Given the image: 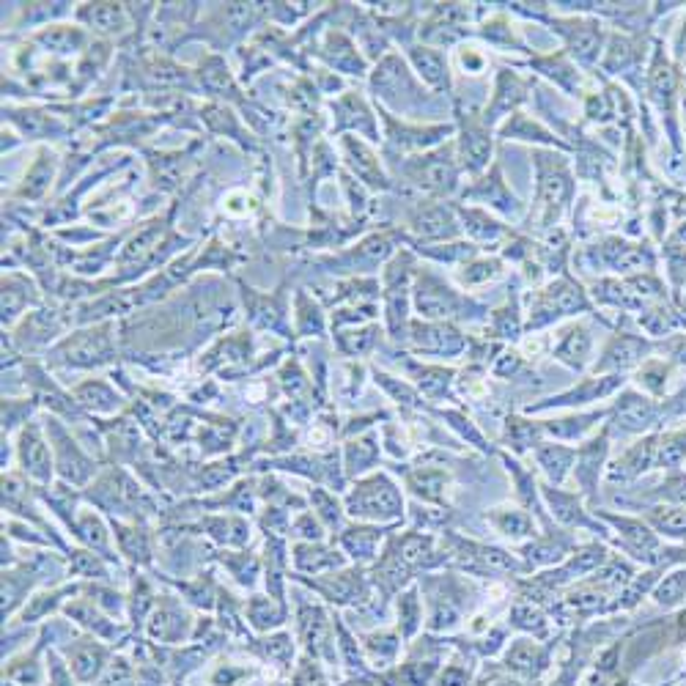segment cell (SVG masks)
Wrapping results in <instances>:
<instances>
[{"mask_svg":"<svg viewBox=\"0 0 686 686\" xmlns=\"http://www.w3.org/2000/svg\"><path fill=\"white\" fill-rule=\"evenodd\" d=\"M50 365H64V368H80V371H94L102 365H113L118 360L116 349V322L88 324L66 333L55 343L53 352L47 354Z\"/></svg>","mask_w":686,"mask_h":686,"instance_id":"obj_1","label":"cell"},{"mask_svg":"<svg viewBox=\"0 0 686 686\" xmlns=\"http://www.w3.org/2000/svg\"><path fill=\"white\" fill-rule=\"evenodd\" d=\"M393 256H396V234L393 231H382V234L365 236L360 245L346 247V250L335 253V256L316 258V264H322L333 275L363 278V272H371V269L385 264L387 258Z\"/></svg>","mask_w":686,"mask_h":686,"instance_id":"obj_2","label":"cell"},{"mask_svg":"<svg viewBox=\"0 0 686 686\" xmlns=\"http://www.w3.org/2000/svg\"><path fill=\"white\" fill-rule=\"evenodd\" d=\"M412 300L423 319L431 322H445L456 316H467L472 308L470 300H464L459 291H453L442 278H437L429 269L415 272V286H412Z\"/></svg>","mask_w":686,"mask_h":686,"instance_id":"obj_3","label":"cell"},{"mask_svg":"<svg viewBox=\"0 0 686 686\" xmlns=\"http://www.w3.org/2000/svg\"><path fill=\"white\" fill-rule=\"evenodd\" d=\"M72 324H75L72 313L61 311V308H36L6 335L11 338V346H17L20 352H36V349H44L58 341Z\"/></svg>","mask_w":686,"mask_h":686,"instance_id":"obj_4","label":"cell"},{"mask_svg":"<svg viewBox=\"0 0 686 686\" xmlns=\"http://www.w3.org/2000/svg\"><path fill=\"white\" fill-rule=\"evenodd\" d=\"M239 289H242L247 322L253 324V330L283 335V338L294 335V327L289 324V302H286V289L283 286L278 291H269V294L253 289V286H245V283H239Z\"/></svg>","mask_w":686,"mask_h":686,"instance_id":"obj_5","label":"cell"},{"mask_svg":"<svg viewBox=\"0 0 686 686\" xmlns=\"http://www.w3.org/2000/svg\"><path fill=\"white\" fill-rule=\"evenodd\" d=\"M404 173L431 195H451L459 184V162L453 160V146L412 157L404 165Z\"/></svg>","mask_w":686,"mask_h":686,"instance_id":"obj_6","label":"cell"},{"mask_svg":"<svg viewBox=\"0 0 686 686\" xmlns=\"http://www.w3.org/2000/svg\"><path fill=\"white\" fill-rule=\"evenodd\" d=\"M538 165V212H541V223L552 226L558 215L566 209L571 198V176L560 157H547V154H536Z\"/></svg>","mask_w":686,"mask_h":686,"instance_id":"obj_7","label":"cell"},{"mask_svg":"<svg viewBox=\"0 0 686 686\" xmlns=\"http://www.w3.org/2000/svg\"><path fill=\"white\" fill-rule=\"evenodd\" d=\"M346 511L357 519H393L401 514V497L385 475H374L349 492Z\"/></svg>","mask_w":686,"mask_h":686,"instance_id":"obj_8","label":"cell"},{"mask_svg":"<svg viewBox=\"0 0 686 686\" xmlns=\"http://www.w3.org/2000/svg\"><path fill=\"white\" fill-rule=\"evenodd\" d=\"M0 319H3V333L14 330L17 324L28 316V311L42 308V289L39 283L25 275L20 269H3V280H0Z\"/></svg>","mask_w":686,"mask_h":686,"instance_id":"obj_9","label":"cell"},{"mask_svg":"<svg viewBox=\"0 0 686 686\" xmlns=\"http://www.w3.org/2000/svg\"><path fill=\"white\" fill-rule=\"evenodd\" d=\"M588 308L590 302L585 291L579 289L571 278H560L536 297L533 308H530V327H544L560 316H571V313L588 311Z\"/></svg>","mask_w":686,"mask_h":686,"instance_id":"obj_10","label":"cell"},{"mask_svg":"<svg viewBox=\"0 0 686 686\" xmlns=\"http://www.w3.org/2000/svg\"><path fill=\"white\" fill-rule=\"evenodd\" d=\"M3 124L17 129L22 140H61L72 135L69 121L55 116L53 108H20V105H3Z\"/></svg>","mask_w":686,"mask_h":686,"instance_id":"obj_11","label":"cell"},{"mask_svg":"<svg viewBox=\"0 0 686 686\" xmlns=\"http://www.w3.org/2000/svg\"><path fill=\"white\" fill-rule=\"evenodd\" d=\"M28 42H31L33 47H39L42 53L50 55L53 61L66 64V61L80 58V55L86 53L88 47L94 44V39H91V33H88L86 28H80V25L50 22V25L39 28V31H33L31 36H28Z\"/></svg>","mask_w":686,"mask_h":686,"instance_id":"obj_12","label":"cell"},{"mask_svg":"<svg viewBox=\"0 0 686 686\" xmlns=\"http://www.w3.org/2000/svg\"><path fill=\"white\" fill-rule=\"evenodd\" d=\"M313 53L319 55L324 61V66L335 72V75H349V77H365L368 72V61L365 55L360 53V47L354 42L352 36L341 28H327V31L319 36V44Z\"/></svg>","mask_w":686,"mask_h":686,"instance_id":"obj_13","label":"cell"},{"mask_svg":"<svg viewBox=\"0 0 686 686\" xmlns=\"http://www.w3.org/2000/svg\"><path fill=\"white\" fill-rule=\"evenodd\" d=\"M75 20L86 31L97 33L99 39H121L132 28V14L129 3H116V0H94V3H80L75 9Z\"/></svg>","mask_w":686,"mask_h":686,"instance_id":"obj_14","label":"cell"},{"mask_svg":"<svg viewBox=\"0 0 686 686\" xmlns=\"http://www.w3.org/2000/svg\"><path fill=\"white\" fill-rule=\"evenodd\" d=\"M140 88L143 91H171V94H193L198 91V83H195V72L187 69V66L176 64L165 55H149L140 61Z\"/></svg>","mask_w":686,"mask_h":686,"instance_id":"obj_15","label":"cell"},{"mask_svg":"<svg viewBox=\"0 0 686 686\" xmlns=\"http://www.w3.org/2000/svg\"><path fill=\"white\" fill-rule=\"evenodd\" d=\"M330 113H333V127L330 132H338L341 135H363L365 140H379V129H376V116L374 110L368 108V102L363 99V94L357 91H343L341 97H335L330 102Z\"/></svg>","mask_w":686,"mask_h":686,"instance_id":"obj_16","label":"cell"},{"mask_svg":"<svg viewBox=\"0 0 686 686\" xmlns=\"http://www.w3.org/2000/svg\"><path fill=\"white\" fill-rule=\"evenodd\" d=\"M195 83L198 91H204L212 102H223V105H245L247 99L236 86L234 72L228 69L226 58L217 53H209L195 69Z\"/></svg>","mask_w":686,"mask_h":686,"instance_id":"obj_17","label":"cell"},{"mask_svg":"<svg viewBox=\"0 0 686 686\" xmlns=\"http://www.w3.org/2000/svg\"><path fill=\"white\" fill-rule=\"evenodd\" d=\"M341 151L349 173L354 179H360L363 187H368V190H390V179L382 171V162H379L376 151L363 138L341 135Z\"/></svg>","mask_w":686,"mask_h":686,"instance_id":"obj_18","label":"cell"},{"mask_svg":"<svg viewBox=\"0 0 686 686\" xmlns=\"http://www.w3.org/2000/svg\"><path fill=\"white\" fill-rule=\"evenodd\" d=\"M55 173H58V154L50 146H39L36 157H33L28 171L22 176L20 187L14 190V198L17 201H28V204L42 201L44 195L53 190Z\"/></svg>","mask_w":686,"mask_h":686,"instance_id":"obj_19","label":"cell"},{"mask_svg":"<svg viewBox=\"0 0 686 686\" xmlns=\"http://www.w3.org/2000/svg\"><path fill=\"white\" fill-rule=\"evenodd\" d=\"M17 459L20 467L28 472V478L39 483H47L53 478V456H50V445L44 440L42 429L36 423H28L17 442Z\"/></svg>","mask_w":686,"mask_h":686,"instance_id":"obj_20","label":"cell"},{"mask_svg":"<svg viewBox=\"0 0 686 686\" xmlns=\"http://www.w3.org/2000/svg\"><path fill=\"white\" fill-rule=\"evenodd\" d=\"M47 431H50V440H53L55 445V453H58V461H55V467H58V472H61V478L64 481H72L75 486H80V483H86L91 475H94V461L88 459L86 453L77 448L75 442L69 440V434H66L55 420H50L47 423Z\"/></svg>","mask_w":686,"mask_h":686,"instance_id":"obj_21","label":"cell"},{"mask_svg":"<svg viewBox=\"0 0 686 686\" xmlns=\"http://www.w3.org/2000/svg\"><path fill=\"white\" fill-rule=\"evenodd\" d=\"M409 341L426 354H459L464 349V335L448 322H412Z\"/></svg>","mask_w":686,"mask_h":686,"instance_id":"obj_22","label":"cell"},{"mask_svg":"<svg viewBox=\"0 0 686 686\" xmlns=\"http://www.w3.org/2000/svg\"><path fill=\"white\" fill-rule=\"evenodd\" d=\"M409 228L415 231L420 242H440V239H453L459 234V223L448 206L426 204L418 206L409 217Z\"/></svg>","mask_w":686,"mask_h":686,"instance_id":"obj_23","label":"cell"},{"mask_svg":"<svg viewBox=\"0 0 686 686\" xmlns=\"http://www.w3.org/2000/svg\"><path fill=\"white\" fill-rule=\"evenodd\" d=\"M379 116L385 118L387 124V146L396 151L429 149V146L440 143L451 132V127H407V124H398L385 108H379Z\"/></svg>","mask_w":686,"mask_h":686,"instance_id":"obj_24","label":"cell"},{"mask_svg":"<svg viewBox=\"0 0 686 686\" xmlns=\"http://www.w3.org/2000/svg\"><path fill=\"white\" fill-rule=\"evenodd\" d=\"M461 165L470 173H481L492 157V135L483 121H467L459 138Z\"/></svg>","mask_w":686,"mask_h":686,"instance_id":"obj_25","label":"cell"},{"mask_svg":"<svg viewBox=\"0 0 686 686\" xmlns=\"http://www.w3.org/2000/svg\"><path fill=\"white\" fill-rule=\"evenodd\" d=\"M198 116H201L204 127L209 129L212 135H226V138L236 140L242 149L253 151L250 132L239 124V116L231 110V105H223V102H206L204 108L198 110Z\"/></svg>","mask_w":686,"mask_h":686,"instance_id":"obj_26","label":"cell"},{"mask_svg":"<svg viewBox=\"0 0 686 686\" xmlns=\"http://www.w3.org/2000/svg\"><path fill=\"white\" fill-rule=\"evenodd\" d=\"M110 58H113V44L105 42V39H94V44L88 47L86 53L77 58L75 77H72V86H69V97H80L102 75V69L110 64Z\"/></svg>","mask_w":686,"mask_h":686,"instance_id":"obj_27","label":"cell"},{"mask_svg":"<svg viewBox=\"0 0 686 686\" xmlns=\"http://www.w3.org/2000/svg\"><path fill=\"white\" fill-rule=\"evenodd\" d=\"M327 313L316 297L305 289L294 291V335L297 338H324L327 335Z\"/></svg>","mask_w":686,"mask_h":686,"instance_id":"obj_28","label":"cell"},{"mask_svg":"<svg viewBox=\"0 0 686 686\" xmlns=\"http://www.w3.org/2000/svg\"><path fill=\"white\" fill-rule=\"evenodd\" d=\"M253 354V338L250 333L220 335L212 349L201 357V368H217V365H245Z\"/></svg>","mask_w":686,"mask_h":686,"instance_id":"obj_29","label":"cell"},{"mask_svg":"<svg viewBox=\"0 0 686 686\" xmlns=\"http://www.w3.org/2000/svg\"><path fill=\"white\" fill-rule=\"evenodd\" d=\"M527 97V86L514 75V72H500L497 75V86H494L492 105L486 108V116H483V124L492 127L497 118H503L505 113H511L514 108H519Z\"/></svg>","mask_w":686,"mask_h":686,"instance_id":"obj_30","label":"cell"},{"mask_svg":"<svg viewBox=\"0 0 686 686\" xmlns=\"http://www.w3.org/2000/svg\"><path fill=\"white\" fill-rule=\"evenodd\" d=\"M184 160H187L184 151H160V154L154 151V154H149V171L154 190H162V193L176 190L184 179Z\"/></svg>","mask_w":686,"mask_h":686,"instance_id":"obj_31","label":"cell"},{"mask_svg":"<svg viewBox=\"0 0 686 686\" xmlns=\"http://www.w3.org/2000/svg\"><path fill=\"white\" fill-rule=\"evenodd\" d=\"M560 33L566 36L571 55L579 58L582 64H590V61H596V58H599V47H601L599 25H593V22H563V25H560Z\"/></svg>","mask_w":686,"mask_h":686,"instance_id":"obj_32","label":"cell"},{"mask_svg":"<svg viewBox=\"0 0 686 686\" xmlns=\"http://www.w3.org/2000/svg\"><path fill=\"white\" fill-rule=\"evenodd\" d=\"M72 396H75L77 407L97 412V415H110V412H116L121 407V396L102 379H86L83 385H77L72 390Z\"/></svg>","mask_w":686,"mask_h":686,"instance_id":"obj_33","label":"cell"},{"mask_svg":"<svg viewBox=\"0 0 686 686\" xmlns=\"http://www.w3.org/2000/svg\"><path fill=\"white\" fill-rule=\"evenodd\" d=\"M409 58H412L415 69H418V75L423 77L429 86L440 88V91L451 86L448 61H445V55H442L440 50H434V47H412V50H409Z\"/></svg>","mask_w":686,"mask_h":686,"instance_id":"obj_34","label":"cell"},{"mask_svg":"<svg viewBox=\"0 0 686 686\" xmlns=\"http://www.w3.org/2000/svg\"><path fill=\"white\" fill-rule=\"evenodd\" d=\"M467 195H470V198H478L483 204L497 206V209H503V212H514L516 209L514 195L505 190L503 176H500L497 168L492 171V176H486V179H481V182L475 184Z\"/></svg>","mask_w":686,"mask_h":686,"instance_id":"obj_35","label":"cell"},{"mask_svg":"<svg viewBox=\"0 0 686 686\" xmlns=\"http://www.w3.org/2000/svg\"><path fill=\"white\" fill-rule=\"evenodd\" d=\"M294 563H297V569L319 574V571L338 569L343 558L338 552H333V549H324L319 544H297L294 547Z\"/></svg>","mask_w":686,"mask_h":686,"instance_id":"obj_36","label":"cell"},{"mask_svg":"<svg viewBox=\"0 0 686 686\" xmlns=\"http://www.w3.org/2000/svg\"><path fill=\"white\" fill-rule=\"evenodd\" d=\"M588 354H590V335H588V330L582 327V324H577V327H569V330L563 333V338H560L558 349H555V357H558V360H563V363L574 365V368L585 365Z\"/></svg>","mask_w":686,"mask_h":686,"instance_id":"obj_37","label":"cell"},{"mask_svg":"<svg viewBox=\"0 0 686 686\" xmlns=\"http://www.w3.org/2000/svg\"><path fill=\"white\" fill-rule=\"evenodd\" d=\"M333 335L343 354L360 357V354H368L374 349L379 327L376 324H363V327H349V330H333Z\"/></svg>","mask_w":686,"mask_h":686,"instance_id":"obj_38","label":"cell"},{"mask_svg":"<svg viewBox=\"0 0 686 686\" xmlns=\"http://www.w3.org/2000/svg\"><path fill=\"white\" fill-rule=\"evenodd\" d=\"M206 530L212 533V538H217L220 544H228V547H242L247 538H250V527L247 522H242L239 516H220V519H206Z\"/></svg>","mask_w":686,"mask_h":686,"instance_id":"obj_39","label":"cell"},{"mask_svg":"<svg viewBox=\"0 0 686 686\" xmlns=\"http://www.w3.org/2000/svg\"><path fill=\"white\" fill-rule=\"evenodd\" d=\"M116 538L121 552L127 555L132 563H149L151 560V547L149 536L135 525H116Z\"/></svg>","mask_w":686,"mask_h":686,"instance_id":"obj_40","label":"cell"},{"mask_svg":"<svg viewBox=\"0 0 686 686\" xmlns=\"http://www.w3.org/2000/svg\"><path fill=\"white\" fill-rule=\"evenodd\" d=\"M459 215L461 223H464V231L472 239H478V242H489V239H497V236L503 234V226L494 223L492 217L481 212V209H459Z\"/></svg>","mask_w":686,"mask_h":686,"instance_id":"obj_41","label":"cell"},{"mask_svg":"<svg viewBox=\"0 0 686 686\" xmlns=\"http://www.w3.org/2000/svg\"><path fill=\"white\" fill-rule=\"evenodd\" d=\"M376 316L374 302H365V305H341L330 313V327L333 330H349V327H363Z\"/></svg>","mask_w":686,"mask_h":686,"instance_id":"obj_42","label":"cell"},{"mask_svg":"<svg viewBox=\"0 0 686 686\" xmlns=\"http://www.w3.org/2000/svg\"><path fill=\"white\" fill-rule=\"evenodd\" d=\"M640 352H643V343L637 338H629V335H621V338H615L610 343L601 368H626V365H632L640 357Z\"/></svg>","mask_w":686,"mask_h":686,"instance_id":"obj_43","label":"cell"},{"mask_svg":"<svg viewBox=\"0 0 686 686\" xmlns=\"http://www.w3.org/2000/svg\"><path fill=\"white\" fill-rule=\"evenodd\" d=\"M503 138H525V140H541V143H558V140L549 135L547 129L538 127L536 121H530L522 113H514L508 118V124L503 127Z\"/></svg>","mask_w":686,"mask_h":686,"instance_id":"obj_44","label":"cell"},{"mask_svg":"<svg viewBox=\"0 0 686 686\" xmlns=\"http://www.w3.org/2000/svg\"><path fill=\"white\" fill-rule=\"evenodd\" d=\"M503 272V264L497 258H481V261H472L467 267L459 272V280L464 286H481L486 280H494Z\"/></svg>","mask_w":686,"mask_h":686,"instance_id":"obj_45","label":"cell"},{"mask_svg":"<svg viewBox=\"0 0 686 686\" xmlns=\"http://www.w3.org/2000/svg\"><path fill=\"white\" fill-rule=\"evenodd\" d=\"M341 544L349 555H354V558H371V552H374L376 544V533L374 530H363V527H352V530H346L341 536Z\"/></svg>","mask_w":686,"mask_h":686,"instance_id":"obj_46","label":"cell"},{"mask_svg":"<svg viewBox=\"0 0 686 686\" xmlns=\"http://www.w3.org/2000/svg\"><path fill=\"white\" fill-rule=\"evenodd\" d=\"M77 536L86 541L88 547L108 549V527L94 514H83L77 519Z\"/></svg>","mask_w":686,"mask_h":686,"instance_id":"obj_47","label":"cell"},{"mask_svg":"<svg viewBox=\"0 0 686 686\" xmlns=\"http://www.w3.org/2000/svg\"><path fill=\"white\" fill-rule=\"evenodd\" d=\"M280 385H283V390L291 398H297L311 390V382H308V376H305V371H302L297 360H286L283 363V368H280Z\"/></svg>","mask_w":686,"mask_h":686,"instance_id":"obj_48","label":"cell"},{"mask_svg":"<svg viewBox=\"0 0 686 686\" xmlns=\"http://www.w3.org/2000/svg\"><path fill=\"white\" fill-rule=\"evenodd\" d=\"M311 160H313L311 182H319V179H324V176H330V173L338 171V157H335L333 146H330V143H327L324 138L316 143V149H313Z\"/></svg>","mask_w":686,"mask_h":686,"instance_id":"obj_49","label":"cell"},{"mask_svg":"<svg viewBox=\"0 0 686 686\" xmlns=\"http://www.w3.org/2000/svg\"><path fill=\"white\" fill-rule=\"evenodd\" d=\"M311 503L319 511V519H322L324 525L338 527V522H341V505H338L333 494L324 492V489H313Z\"/></svg>","mask_w":686,"mask_h":686,"instance_id":"obj_50","label":"cell"},{"mask_svg":"<svg viewBox=\"0 0 686 686\" xmlns=\"http://www.w3.org/2000/svg\"><path fill=\"white\" fill-rule=\"evenodd\" d=\"M536 66L549 77H555V72H558V83L569 91L579 86V75L574 72V66L566 64L563 58H544V61H536Z\"/></svg>","mask_w":686,"mask_h":686,"instance_id":"obj_51","label":"cell"},{"mask_svg":"<svg viewBox=\"0 0 686 686\" xmlns=\"http://www.w3.org/2000/svg\"><path fill=\"white\" fill-rule=\"evenodd\" d=\"M494 525L500 527L505 536H527L530 533V519L522 511H500V514H494Z\"/></svg>","mask_w":686,"mask_h":686,"instance_id":"obj_52","label":"cell"},{"mask_svg":"<svg viewBox=\"0 0 686 686\" xmlns=\"http://www.w3.org/2000/svg\"><path fill=\"white\" fill-rule=\"evenodd\" d=\"M374 456V442L371 440H357L346 445V470L360 472L365 470L368 459Z\"/></svg>","mask_w":686,"mask_h":686,"instance_id":"obj_53","label":"cell"},{"mask_svg":"<svg viewBox=\"0 0 686 686\" xmlns=\"http://www.w3.org/2000/svg\"><path fill=\"white\" fill-rule=\"evenodd\" d=\"M442 472H415L412 475V486H415V492L423 494V497H429V500H437L440 497V486H442Z\"/></svg>","mask_w":686,"mask_h":686,"instance_id":"obj_54","label":"cell"},{"mask_svg":"<svg viewBox=\"0 0 686 686\" xmlns=\"http://www.w3.org/2000/svg\"><path fill=\"white\" fill-rule=\"evenodd\" d=\"M250 618H253L256 626H275V623H280V612L275 610L272 601L264 599V596H256L250 601Z\"/></svg>","mask_w":686,"mask_h":686,"instance_id":"obj_55","label":"cell"},{"mask_svg":"<svg viewBox=\"0 0 686 686\" xmlns=\"http://www.w3.org/2000/svg\"><path fill=\"white\" fill-rule=\"evenodd\" d=\"M72 571L80 577H105V566L91 552H72Z\"/></svg>","mask_w":686,"mask_h":686,"instance_id":"obj_56","label":"cell"},{"mask_svg":"<svg viewBox=\"0 0 686 686\" xmlns=\"http://www.w3.org/2000/svg\"><path fill=\"white\" fill-rule=\"evenodd\" d=\"M341 184H343V190H346V198H349V206H352V215L354 217L363 215V209H365V187L363 184L354 182L352 173H346V171L341 173Z\"/></svg>","mask_w":686,"mask_h":686,"instance_id":"obj_57","label":"cell"},{"mask_svg":"<svg viewBox=\"0 0 686 686\" xmlns=\"http://www.w3.org/2000/svg\"><path fill=\"white\" fill-rule=\"evenodd\" d=\"M541 456V464L547 467V472L552 478H563V470H566V461H569V451H560V448H544L538 453Z\"/></svg>","mask_w":686,"mask_h":686,"instance_id":"obj_58","label":"cell"},{"mask_svg":"<svg viewBox=\"0 0 686 686\" xmlns=\"http://www.w3.org/2000/svg\"><path fill=\"white\" fill-rule=\"evenodd\" d=\"M494 335H519V313L516 308H503V311L494 313Z\"/></svg>","mask_w":686,"mask_h":686,"instance_id":"obj_59","label":"cell"},{"mask_svg":"<svg viewBox=\"0 0 686 686\" xmlns=\"http://www.w3.org/2000/svg\"><path fill=\"white\" fill-rule=\"evenodd\" d=\"M420 253H426V256H431V258H440V261H453V258H470V256H475V247H472V245L420 247Z\"/></svg>","mask_w":686,"mask_h":686,"instance_id":"obj_60","label":"cell"},{"mask_svg":"<svg viewBox=\"0 0 686 686\" xmlns=\"http://www.w3.org/2000/svg\"><path fill=\"white\" fill-rule=\"evenodd\" d=\"M448 371H442V368H423L420 371V387L426 390V393H431V396H437V393H442L445 390V385H448Z\"/></svg>","mask_w":686,"mask_h":686,"instance_id":"obj_61","label":"cell"},{"mask_svg":"<svg viewBox=\"0 0 686 686\" xmlns=\"http://www.w3.org/2000/svg\"><path fill=\"white\" fill-rule=\"evenodd\" d=\"M311 80L316 83V88H319V94H322V97H330V94H335V91H343L341 75H335V72H330V69H316Z\"/></svg>","mask_w":686,"mask_h":686,"instance_id":"obj_62","label":"cell"},{"mask_svg":"<svg viewBox=\"0 0 686 686\" xmlns=\"http://www.w3.org/2000/svg\"><path fill=\"white\" fill-rule=\"evenodd\" d=\"M645 407H643V401L640 398H634V396H626L623 398V404H621V420L626 423V426H640L645 420Z\"/></svg>","mask_w":686,"mask_h":686,"instance_id":"obj_63","label":"cell"},{"mask_svg":"<svg viewBox=\"0 0 686 686\" xmlns=\"http://www.w3.org/2000/svg\"><path fill=\"white\" fill-rule=\"evenodd\" d=\"M294 533L302 538H313V541H319L322 538V525L313 519V514H302L297 522H294Z\"/></svg>","mask_w":686,"mask_h":686,"instance_id":"obj_64","label":"cell"}]
</instances>
